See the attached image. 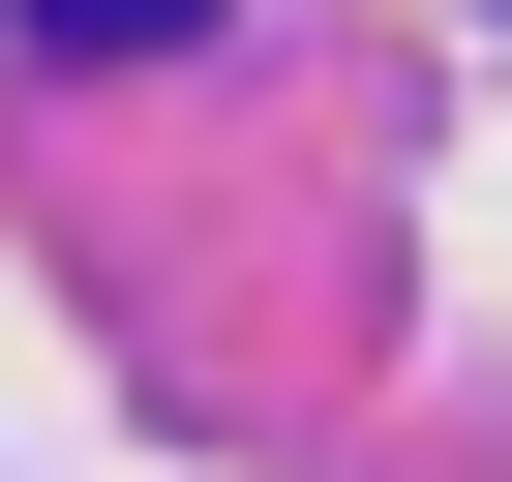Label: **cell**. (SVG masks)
Returning a JSON list of instances; mask_svg holds the SVG:
<instances>
[{"label":"cell","mask_w":512,"mask_h":482,"mask_svg":"<svg viewBox=\"0 0 512 482\" xmlns=\"http://www.w3.org/2000/svg\"><path fill=\"white\" fill-rule=\"evenodd\" d=\"M211 0H31V61H181Z\"/></svg>","instance_id":"obj_1"}]
</instances>
